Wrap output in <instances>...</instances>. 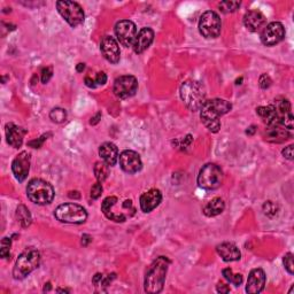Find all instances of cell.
<instances>
[{
    "instance_id": "3",
    "label": "cell",
    "mask_w": 294,
    "mask_h": 294,
    "mask_svg": "<svg viewBox=\"0 0 294 294\" xmlns=\"http://www.w3.org/2000/svg\"><path fill=\"white\" fill-rule=\"evenodd\" d=\"M179 95L185 106L192 112L201 109L206 102V89L204 84L198 81L184 82L180 86Z\"/></svg>"
},
{
    "instance_id": "38",
    "label": "cell",
    "mask_w": 294,
    "mask_h": 294,
    "mask_svg": "<svg viewBox=\"0 0 294 294\" xmlns=\"http://www.w3.org/2000/svg\"><path fill=\"white\" fill-rule=\"evenodd\" d=\"M52 76H53L52 67L44 68V69L42 70V83H44V84H46V83L50 82Z\"/></svg>"
},
{
    "instance_id": "19",
    "label": "cell",
    "mask_w": 294,
    "mask_h": 294,
    "mask_svg": "<svg viewBox=\"0 0 294 294\" xmlns=\"http://www.w3.org/2000/svg\"><path fill=\"white\" fill-rule=\"evenodd\" d=\"M154 41V31L151 28H143L141 30L137 33V37L135 39L134 45V52L137 54H141L144 53L147 48L151 46V44Z\"/></svg>"
},
{
    "instance_id": "25",
    "label": "cell",
    "mask_w": 294,
    "mask_h": 294,
    "mask_svg": "<svg viewBox=\"0 0 294 294\" xmlns=\"http://www.w3.org/2000/svg\"><path fill=\"white\" fill-rule=\"evenodd\" d=\"M117 203L116 197H108L106 198L101 205V210L102 213L105 214V216L107 218H109L111 220H114V222H124L126 219V216L123 214H115L112 212V208L114 207Z\"/></svg>"
},
{
    "instance_id": "45",
    "label": "cell",
    "mask_w": 294,
    "mask_h": 294,
    "mask_svg": "<svg viewBox=\"0 0 294 294\" xmlns=\"http://www.w3.org/2000/svg\"><path fill=\"white\" fill-rule=\"evenodd\" d=\"M92 242V237L89 234H83L82 236V245L83 246H87Z\"/></svg>"
},
{
    "instance_id": "50",
    "label": "cell",
    "mask_w": 294,
    "mask_h": 294,
    "mask_svg": "<svg viewBox=\"0 0 294 294\" xmlns=\"http://www.w3.org/2000/svg\"><path fill=\"white\" fill-rule=\"evenodd\" d=\"M57 292H69V290H60V288H59Z\"/></svg>"
},
{
    "instance_id": "8",
    "label": "cell",
    "mask_w": 294,
    "mask_h": 294,
    "mask_svg": "<svg viewBox=\"0 0 294 294\" xmlns=\"http://www.w3.org/2000/svg\"><path fill=\"white\" fill-rule=\"evenodd\" d=\"M57 9L63 20L72 28L80 26L84 22L85 14L80 4L60 0V2H57Z\"/></svg>"
},
{
    "instance_id": "22",
    "label": "cell",
    "mask_w": 294,
    "mask_h": 294,
    "mask_svg": "<svg viewBox=\"0 0 294 294\" xmlns=\"http://www.w3.org/2000/svg\"><path fill=\"white\" fill-rule=\"evenodd\" d=\"M5 132H6L7 143L12 147L19 149V147L22 146L24 135L27 134L26 130L13 123H7L5 126Z\"/></svg>"
},
{
    "instance_id": "47",
    "label": "cell",
    "mask_w": 294,
    "mask_h": 294,
    "mask_svg": "<svg viewBox=\"0 0 294 294\" xmlns=\"http://www.w3.org/2000/svg\"><path fill=\"white\" fill-rule=\"evenodd\" d=\"M68 197L74 198V199H80L81 195H80V193L77 192V191H74V192L71 191V192H69V194H68Z\"/></svg>"
},
{
    "instance_id": "48",
    "label": "cell",
    "mask_w": 294,
    "mask_h": 294,
    "mask_svg": "<svg viewBox=\"0 0 294 294\" xmlns=\"http://www.w3.org/2000/svg\"><path fill=\"white\" fill-rule=\"evenodd\" d=\"M84 69H85V63H78V65L76 66V70L78 72H82Z\"/></svg>"
},
{
    "instance_id": "9",
    "label": "cell",
    "mask_w": 294,
    "mask_h": 294,
    "mask_svg": "<svg viewBox=\"0 0 294 294\" xmlns=\"http://www.w3.org/2000/svg\"><path fill=\"white\" fill-rule=\"evenodd\" d=\"M198 28L200 33H201L205 38L214 39L220 35L222 22H220V19L217 13H215L214 11H207L200 16Z\"/></svg>"
},
{
    "instance_id": "24",
    "label": "cell",
    "mask_w": 294,
    "mask_h": 294,
    "mask_svg": "<svg viewBox=\"0 0 294 294\" xmlns=\"http://www.w3.org/2000/svg\"><path fill=\"white\" fill-rule=\"evenodd\" d=\"M99 155L104 162L113 167L119 160V149L113 143H104L99 147Z\"/></svg>"
},
{
    "instance_id": "5",
    "label": "cell",
    "mask_w": 294,
    "mask_h": 294,
    "mask_svg": "<svg viewBox=\"0 0 294 294\" xmlns=\"http://www.w3.org/2000/svg\"><path fill=\"white\" fill-rule=\"evenodd\" d=\"M27 195L31 203L39 206H45L51 204L54 199V189L45 180L33 178L28 183Z\"/></svg>"
},
{
    "instance_id": "23",
    "label": "cell",
    "mask_w": 294,
    "mask_h": 294,
    "mask_svg": "<svg viewBox=\"0 0 294 294\" xmlns=\"http://www.w3.org/2000/svg\"><path fill=\"white\" fill-rule=\"evenodd\" d=\"M216 252L225 262L238 261L242 258L239 248L232 243H222L216 246Z\"/></svg>"
},
{
    "instance_id": "17",
    "label": "cell",
    "mask_w": 294,
    "mask_h": 294,
    "mask_svg": "<svg viewBox=\"0 0 294 294\" xmlns=\"http://www.w3.org/2000/svg\"><path fill=\"white\" fill-rule=\"evenodd\" d=\"M162 201V193L158 189H151L141 194L140 208L144 213H151Z\"/></svg>"
},
{
    "instance_id": "16",
    "label": "cell",
    "mask_w": 294,
    "mask_h": 294,
    "mask_svg": "<svg viewBox=\"0 0 294 294\" xmlns=\"http://www.w3.org/2000/svg\"><path fill=\"white\" fill-rule=\"evenodd\" d=\"M276 107V113H277V123L279 125L284 126L285 129L292 130L293 129V115H292V107L290 101L284 99L282 101H279Z\"/></svg>"
},
{
    "instance_id": "30",
    "label": "cell",
    "mask_w": 294,
    "mask_h": 294,
    "mask_svg": "<svg viewBox=\"0 0 294 294\" xmlns=\"http://www.w3.org/2000/svg\"><path fill=\"white\" fill-rule=\"evenodd\" d=\"M222 275L224 277V279L227 282L229 283H231L233 284L234 286H240L243 284V281H244V278H243V275L242 273H234L232 272V270L230 268H225L223 269V271H222Z\"/></svg>"
},
{
    "instance_id": "42",
    "label": "cell",
    "mask_w": 294,
    "mask_h": 294,
    "mask_svg": "<svg viewBox=\"0 0 294 294\" xmlns=\"http://www.w3.org/2000/svg\"><path fill=\"white\" fill-rule=\"evenodd\" d=\"M216 291L218 293H229L230 292V287L227 284H224L222 282H219L216 286Z\"/></svg>"
},
{
    "instance_id": "4",
    "label": "cell",
    "mask_w": 294,
    "mask_h": 294,
    "mask_svg": "<svg viewBox=\"0 0 294 294\" xmlns=\"http://www.w3.org/2000/svg\"><path fill=\"white\" fill-rule=\"evenodd\" d=\"M41 263V253L36 248L30 247L21 253L13 269V276L15 279H24L36 270Z\"/></svg>"
},
{
    "instance_id": "36",
    "label": "cell",
    "mask_w": 294,
    "mask_h": 294,
    "mask_svg": "<svg viewBox=\"0 0 294 294\" xmlns=\"http://www.w3.org/2000/svg\"><path fill=\"white\" fill-rule=\"evenodd\" d=\"M102 191H104V189H102V185H101L100 182L93 184L92 188H91V191H90L91 198L93 200L99 199L101 197V194H102Z\"/></svg>"
},
{
    "instance_id": "31",
    "label": "cell",
    "mask_w": 294,
    "mask_h": 294,
    "mask_svg": "<svg viewBox=\"0 0 294 294\" xmlns=\"http://www.w3.org/2000/svg\"><path fill=\"white\" fill-rule=\"evenodd\" d=\"M50 119L54 123H63L67 120V112L66 109L60 108V107H57V108H53L51 111Z\"/></svg>"
},
{
    "instance_id": "7",
    "label": "cell",
    "mask_w": 294,
    "mask_h": 294,
    "mask_svg": "<svg viewBox=\"0 0 294 294\" xmlns=\"http://www.w3.org/2000/svg\"><path fill=\"white\" fill-rule=\"evenodd\" d=\"M54 216L62 223L82 224L87 218V212L77 204H63L56 209Z\"/></svg>"
},
{
    "instance_id": "13",
    "label": "cell",
    "mask_w": 294,
    "mask_h": 294,
    "mask_svg": "<svg viewBox=\"0 0 294 294\" xmlns=\"http://www.w3.org/2000/svg\"><path fill=\"white\" fill-rule=\"evenodd\" d=\"M119 162L122 170L126 174H136L143 168L139 154L135 151L125 150L119 155Z\"/></svg>"
},
{
    "instance_id": "15",
    "label": "cell",
    "mask_w": 294,
    "mask_h": 294,
    "mask_svg": "<svg viewBox=\"0 0 294 294\" xmlns=\"http://www.w3.org/2000/svg\"><path fill=\"white\" fill-rule=\"evenodd\" d=\"M100 51L107 61L111 63H117L120 61L121 51L119 43L112 36H105L101 39Z\"/></svg>"
},
{
    "instance_id": "1",
    "label": "cell",
    "mask_w": 294,
    "mask_h": 294,
    "mask_svg": "<svg viewBox=\"0 0 294 294\" xmlns=\"http://www.w3.org/2000/svg\"><path fill=\"white\" fill-rule=\"evenodd\" d=\"M232 105L224 99L206 100L200 109V119L210 132L216 134L220 129L219 117L231 111Z\"/></svg>"
},
{
    "instance_id": "20",
    "label": "cell",
    "mask_w": 294,
    "mask_h": 294,
    "mask_svg": "<svg viewBox=\"0 0 294 294\" xmlns=\"http://www.w3.org/2000/svg\"><path fill=\"white\" fill-rule=\"evenodd\" d=\"M244 26L251 32H259L266 27V16L259 11H249L244 15Z\"/></svg>"
},
{
    "instance_id": "43",
    "label": "cell",
    "mask_w": 294,
    "mask_h": 294,
    "mask_svg": "<svg viewBox=\"0 0 294 294\" xmlns=\"http://www.w3.org/2000/svg\"><path fill=\"white\" fill-rule=\"evenodd\" d=\"M84 82H85V85H86L87 87H90V89H96V87H97L95 80H92V78H91L90 76H86Z\"/></svg>"
},
{
    "instance_id": "10",
    "label": "cell",
    "mask_w": 294,
    "mask_h": 294,
    "mask_svg": "<svg viewBox=\"0 0 294 294\" xmlns=\"http://www.w3.org/2000/svg\"><path fill=\"white\" fill-rule=\"evenodd\" d=\"M138 89V81L132 75H124L117 77L114 81L113 91L119 99H128V98L135 96Z\"/></svg>"
},
{
    "instance_id": "32",
    "label": "cell",
    "mask_w": 294,
    "mask_h": 294,
    "mask_svg": "<svg viewBox=\"0 0 294 294\" xmlns=\"http://www.w3.org/2000/svg\"><path fill=\"white\" fill-rule=\"evenodd\" d=\"M239 7H240V2H232V0H227V2H222L218 5L220 12H223L225 14L236 12Z\"/></svg>"
},
{
    "instance_id": "14",
    "label": "cell",
    "mask_w": 294,
    "mask_h": 294,
    "mask_svg": "<svg viewBox=\"0 0 294 294\" xmlns=\"http://www.w3.org/2000/svg\"><path fill=\"white\" fill-rule=\"evenodd\" d=\"M30 154L28 152H21L19 155L15 156L12 163V170L15 178L20 183L26 180L29 175V170H30Z\"/></svg>"
},
{
    "instance_id": "41",
    "label": "cell",
    "mask_w": 294,
    "mask_h": 294,
    "mask_svg": "<svg viewBox=\"0 0 294 294\" xmlns=\"http://www.w3.org/2000/svg\"><path fill=\"white\" fill-rule=\"evenodd\" d=\"M282 153L284 155V158L292 161L293 160V145H290V146L285 147V149L283 150Z\"/></svg>"
},
{
    "instance_id": "29",
    "label": "cell",
    "mask_w": 294,
    "mask_h": 294,
    "mask_svg": "<svg viewBox=\"0 0 294 294\" xmlns=\"http://www.w3.org/2000/svg\"><path fill=\"white\" fill-rule=\"evenodd\" d=\"M93 171H95V175H96V178L98 182L102 183L104 180L107 179L109 175V166L107 164L106 162H97L95 164V168H93Z\"/></svg>"
},
{
    "instance_id": "11",
    "label": "cell",
    "mask_w": 294,
    "mask_h": 294,
    "mask_svg": "<svg viewBox=\"0 0 294 294\" xmlns=\"http://www.w3.org/2000/svg\"><path fill=\"white\" fill-rule=\"evenodd\" d=\"M115 36L117 42L124 47H132L137 37L136 24L130 20H122L115 24Z\"/></svg>"
},
{
    "instance_id": "37",
    "label": "cell",
    "mask_w": 294,
    "mask_h": 294,
    "mask_svg": "<svg viewBox=\"0 0 294 294\" xmlns=\"http://www.w3.org/2000/svg\"><path fill=\"white\" fill-rule=\"evenodd\" d=\"M271 83H272L271 78H270V76L267 75V74H262V75L260 76L259 85H260V87H261V89H263V90L269 89V87H270V85H271Z\"/></svg>"
},
{
    "instance_id": "12",
    "label": "cell",
    "mask_w": 294,
    "mask_h": 294,
    "mask_svg": "<svg viewBox=\"0 0 294 294\" xmlns=\"http://www.w3.org/2000/svg\"><path fill=\"white\" fill-rule=\"evenodd\" d=\"M285 37V28L281 22L267 24L261 31V42L266 46H275Z\"/></svg>"
},
{
    "instance_id": "33",
    "label": "cell",
    "mask_w": 294,
    "mask_h": 294,
    "mask_svg": "<svg viewBox=\"0 0 294 294\" xmlns=\"http://www.w3.org/2000/svg\"><path fill=\"white\" fill-rule=\"evenodd\" d=\"M11 246H12V240L8 237H4L2 240V245H0V255L3 259L11 258Z\"/></svg>"
},
{
    "instance_id": "34",
    "label": "cell",
    "mask_w": 294,
    "mask_h": 294,
    "mask_svg": "<svg viewBox=\"0 0 294 294\" xmlns=\"http://www.w3.org/2000/svg\"><path fill=\"white\" fill-rule=\"evenodd\" d=\"M263 212H264V214L267 215L268 217L276 216L277 213H278V206L275 203H272V201L264 203V205H263Z\"/></svg>"
},
{
    "instance_id": "35",
    "label": "cell",
    "mask_w": 294,
    "mask_h": 294,
    "mask_svg": "<svg viewBox=\"0 0 294 294\" xmlns=\"http://www.w3.org/2000/svg\"><path fill=\"white\" fill-rule=\"evenodd\" d=\"M283 264H284V267H285L286 271L290 273V275H293L294 264H293V254L292 253H287V254H285V255H284Z\"/></svg>"
},
{
    "instance_id": "28",
    "label": "cell",
    "mask_w": 294,
    "mask_h": 294,
    "mask_svg": "<svg viewBox=\"0 0 294 294\" xmlns=\"http://www.w3.org/2000/svg\"><path fill=\"white\" fill-rule=\"evenodd\" d=\"M16 219L22 228H28L31 224L32 218L29 209L24 205H20L16 209Z\"/></svg>"
},
{
    "instance_id": "2",
    "label": "cell",
    "mask_w": 294,
    "mask_h": 294,
    "mask_svg": "<svg viewBox=\"0 0 294 294\" xmlns=\"http://www.w3.org/2000/svg\"><path fill=\"white\" fill-rule=\"evenodd\" d=\"M170 266L167 256H159L147 269L144 281V288L147 293H160L163 290L166 276Z\"/></svg>"
},
{
    "instance_id": "40",
    "label": "cell",
    "mask_w": 294,
    "mask_h": 294,
    "mask_svg": "<svg viewBox=\"0 0 294 294\" xmlns=\"http://www.w3.org/2000/svg\"><path fill=\"white\" fill-rule=\"evenodd\" d=\"M95 82H96V85H105L106 84V82H107V75L104 72V71H100V72H98L97 75H96V78H95Z\"/></svg>"
},
{
    "instance_id": "44",
    "label": "cell",
    "mask_w": 294,
    "mask_h": 294,
    "mask_svg": "<svg viewBox=\"0 0 294 294\" xmlns=\"http://www.w3.org/2000/svg\"><path fill=\"white\" fill-rule=\"evenodd\" d=\"M100 120H101V113L99 112V113H97V114L92 117L91 121H90V124L96 125V124L99 123Z\"/></svg>"
},
{
    "instance_id": "27",
    "label": "cell",
    "mask_w": 294,
    "mask_h": 294,
    "mask_svg": "<svg viewBox=\"0 0 294 294\" xmlns=\"http://www.w3.org/2000/svg\"><path fill=\"white\" fill-rule=\"evenodd\" d=\"M224 208H225V204L223 201V199L214 198L205 206L203 212L207 217H214V216H217V215L219 214H222L224 212Z\"/></svg>"
},
{
    "instance_id": "6",
    "label": "cell",
    "mask_w": 294,
    "mask_h": 294,
    "mask_svg": "<svg viewBox=\"0 0 294 294\" xmlns=\"http://www.w3.org/2000/svg\"><path fill=\"white\" fill-rule=\"evenodd\" d=\"M223 171L217 164L207 163L199 171L198 185L204 190H216L223 183Z\"/></svg>"
},
{
    "instance_id": "21",
    "label": "cell",
    "mask_w": 294,
    "mask_h": 294,
    "mask_svg": "<svg viewBox=\"0 0 294 294\" xmlns=\"http://www.w3.org/2000/svg\"><path fill=\"white\" fill-rule=\"evenodd\" d=\"M291 137L292 136L290 134V131L284 128V126L279 124H271L268 125L266 135H264V139L269 141V143L281 144L290 139Z\"/></svg>"
},
{
    "instance_id": "46",
    "label": "cell",
    "mask_w": 294,
    "mask_h": 294,
    "mask_svg": "<svg viewBox=\"0 0 294 294\" xmlns=\"http://www.w3.org/2000/svg\"><path fill=\"white\" fill-rule=\"evenodd\" d=\"M255 131H256V126H255V125H252V126H249V128H247L246 134H247L248 136H253L254 134H255Z\"/></svg>"
},
{
    "instance_id": "18",
    "label": "cell",
    "mask_w": 294,
    "mask_h": 294,
    "mask_svg": "<svg viewBox=\"0 0 294 294\" xmlns=\"http://www.w3.org/2000/svg\"><path fill=\"white\" fill-rule=\"evenodd\" d=\"M266 272H264L261 268L253 269L249 272V276L247 279L246 285V292L247 293H260L263 291L264 286H266Z\"/></svg>"
},
{
    "instance_id": "39",
    "label": "cell",
    "mask_w": 294,
    "mask_h": 294,
    "mask_svg": "<svg viewBox=\"0 0 294 294\" xmlns=\"http://www.w3.org/2000/svg\"><path fill=\"white\" fill-rule=\"evenodd\" d=\"M47 139V135H43L41 138H38V139H35V140H31V141H29L28 145L29 146H31L33 147V149H41L42 145L44 144V141H45Z\"/></svg>"
},
{
    "instance_id": "49",
    "label": "cell",
    "mask_w": 294,
    "mask_h": 294,
    "mask_svg": "<svg viewBox=\"0 0 294 294\" xmlns=\"http://www.w3.org/2000/svg\"><path fill=\"white\" fill-rule=\"evenodd\" d=\"M50 290H51V283L45 284V286H44V292H48Z\"/></svg>"
},
{
    "instance_id": "26",
    "label": "cell",
    "mask_w": 294,
    "mask_h": 294,
    "mask_svg": "<svg viewBox=\"0 0 294 294\" xmlns=\"http://www.w3.org/2000/svg\"><path fill=\"white\" fill-rule=\"evenodd\" d=\"M258 115L261 117L264 123L267 125L271 124H278L277 123V113L275 105H269V106H261L256 108Z\"/></svg>"
}]
</instances>
